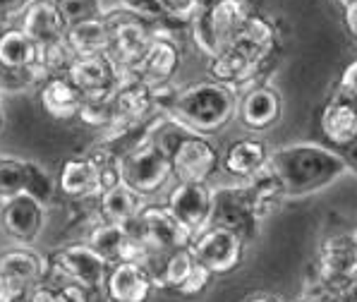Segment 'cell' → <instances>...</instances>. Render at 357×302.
<instances>
[{"instance_id":"6da1fadb","label":"cell","mask_w":357,"mask_h":302,"mask_svg":"<svg viewBox=\"0 0 357 302\" xmlns=\"http://www.w3.org/2000/svg\"><path fill=\"white\" fill-rule=\"evenodd\" d=\"M266 170L276 178L285 197H300L336 183L348 166L338 151L300 142L273 149Z\"/></svg>"},{"instance_id":"5b68a950","label":"cell","mask_w":357,"mask_h":302,"mask_svg":"<svg viewBox=\"0 0 357 302\" xmlns=\"http://www.w3.org/2000/svg\"><path fill=\"white\" fill-rule=\"evenodd\" d=\"M46 262L51 276L79 285L82 290H86L89 300L108 298L106 278L111 264L98 255L94 247H89L86 243H65L48 252Z\"/></svg>"},{"instance_id":"7402d4cb","label":"cell","mask_w":357,"mask_h":302,"mask_svg":"<svg viewBox=\"0 0 357 302\" xmlns=\"http://www.w3.org/2000/svg\"><path fill=\"white\" fill-rule=\"evenodd\" d=\"M271 158V149L259 137H240V139L230 142L226 151L221 153V168L226 170L230 178L247 183V180L257 178L264 173Z\"/></svg>"},{"instance_id":"e575fe53","label":"cell","mask_w":357,"mask_h":302,"mask_svg":"<svg viewBox=\"0 0 357 302\" xmlns=\"http://www.w3.org/2000/svg\"><path fill=\"white\" fill-rule=\"evenodd\" d=\"M163 10H166L170 22H183V24H190L192 17L199 13L202 0H161Z\"/></svg>"},{"instance_id":"f546056e","label":"cell","mask_w":357,"mask_h":302,"mask_svg":"<svg viewBox=\"0 0 357 302\" xmlns=\"http://www.w3.org/2000/svg\"><path fill=\"white\" fill-rule=\"evenodd\" d=\"M29 183V158L0 156V199L26 192Z\"/></svg>"},{"instance_id":"1f68e13d","label":"cell","mask_w":357,"mask_h":302,"mask_svg":"<svg viewBox=\"0 0 357 302\" xmlns=\"http://www.w3.org/2000/svg\"><path fill=\"white\" fill-rule=\"evenodd\" d=\"M53 3L60 10L63 20L68 22V27H75L79 22H89L106 15L103 0H53Z\"/></svg>"},{"instance_id":"83f0119b","label":"cell","mask_w":357,"mask_h":302,"mask_svg":"<svg viewBox=\"0 0 357 302\" xmlns=\"http://www.w3.org/2000/svg\"><path fill=\"white\" fill-rule=\"evenodd\" d=\"M75 51L70 48L68 38H60V41L46 43V46H38V63L34 70L36 86L41 84L48 77H60L68 75L70 68L75 63Z\"/></svg>"},{"instance_id":"277c9868","label":"cell","mask_w":357,"mask_h":302,"mask_svg":"<svg viewBox=\"0 0 357 302\" xmlns=\"http://www.w3.org/2000/svg\"><path fill=\"white\" fill-rule=\"evenodd\" d=\"M255 15L252 0H211L190 22L195 48L206 60L223 53Z\"/></svg>"},{"instance_id":"52a82bcc","label":"cell","mask_w":357,"mask_h":302,"mask_svg":"<svg viewBox=\"0 0 357 302\" xmlns=\"http://www.w3.org/2000/svg\"><path fill=\"white\" fill-rule=\"evenodd\" d=\"M103 17H106L108 31H111L106 56L113 60V65L120 73L128 75L139 65L144 53L149 51L153 34H156V27L123 8L106 10Z\"/></svg>"},{"instance_id":"603a6c76","label":"cell","mask_w":357,"mask_h":302,"mask_svg":"<svg viewBox=\"0 0 357 302\" xmlns=\"http://www.w3.org/2000/svg\"><path fill=\"white\" fill-rule=\"evenodd\" d=\"M156 285L151 273L139 264H111L106 278L108 302H149Z\"/></svg>"},{"instance_id":"4316f807","label":"cell","mask_w":357,"mask_h":302,"mask_svg":"<svg viewBox=\"0 0 357 302\" xmlns=\"http://www.w3.org/2000/svg\"><path fill=\"white\" fill-rule=\"evenodd\" d=\"M65 38H68L75 56H103V53H108L111 31H108L106 17H96L70 27Z\"/></svg>"},{"instance_id":"30bf717a","label":"cell","mask_w":357,"mask_h":302,"mask_svg":"<svg viewBox=\"0 0 357 302\" xmlns=\"http://www.w3.org/2000/svg\"><path fill=\"white\" fill-rule=\"evenodd\" d=\"M128 230L142 238L153 252H173V250H183L190 247L192 243V233L185 230L178 223V218L168 211L166 204H158V202H146L142 206L139 216L135 221H130Z\"/></svg>"},{"instance_id":"cb8c5ba5","label":"cell","mask_w":357,"mask_h":302,"mask_svg":"<svg viewBox=\"0 0 357 302\" xmlns=\"http://www.w3.org/2000/svg\"><path fill=\"white\" fill-rule=\"evenodd\" d=\"M36 98L41 111L53 120H60V123H68V120H77V113H79L82 106V94L79 89L68 80V75L60 77H48L41 84L36 86Z\"/></svg>"},{"instance_id":"8d00e7d4","label":"cell","mask_w":357,"mask_h":302,"mask_svg":"<svg viewBox=\"0 0 357 302\" xmlns=\"http://www.w3.org/2000/svg\"><path fill=\"white\" fill-rule=\"evenodd\" d=\"M338 89L357 101V58L343 68V73H340V82H338Z\"/></svg>"},{"instance_id":"d4e9b609","label":"cell","mask_w":357,"mask_h":302,"mask_svg":"<svg viewBox=\"0 0 357 302\" xmlns=\"http://www.w3.org/2000/svg\"><path fill=\"white\" fill-rule=\"evenodd\" d=\"M20 29L24 31L36 46H46V43L60 41L68 36V22L63 20L60 10L56 8L53 0H34L31 8L20 20Z\"/></svg>"},{"instance_id":"8992f818","label":"cell","mask_w":357,"mask_h":302,"mask_svg":"<svg viewBox=\"0 0 357 302\" xmlns=\"http://www.w3.org/2000/svg\"><path fill=\"white\" fill-rule=\"evenodd\" d=\"M120 168V183L128 185L132 192L146 199V197L158 195L166 190L173 180V166H170V156L156 142L144 139L130 151H125L118 158Z\"/></svg>"},{"instance_id":"484cf974","label":"cell","mask_w":357,"mask_h":302,"mask_svg":"<svg viewBox=\"0 0 357 302\" xmlns=\"http://www.w3.org/2000/svg\"><path fill=\"white\" fill-rule=\"evenodd\" d=\"M144 204L146 202L123 183L103 190L94 202L98 221L113 223V226H128L130 221H135V218L139 216Z\"/></svg>"},{"instance_id":"5bb4252c","label":"cell","mask_w":357,"mask_h":302,"mask_svg":"<svg viewBox=\"0 0 357 302\" xmlns=\"http://www.w3.org/2000/svg\"><path fill=\"white\" fill-rule=\"evenodd\" d=\"M163 204L178 218L180 226L190 230L195 238L211 223L213 188L208 183H175Z\"/></svg>"},{"instance_id":"8fae6325","label":"cell","mask_w":357,"mask_h":302,"mask_svg":"<svg viewBox=\"0 0 357 302\" xmlns=\"http://www.w3.org/2000/svg\"><path fill=\"white\" fill-rule=\"evenodd\" d=\"M46 218L48 206L26 192L0 199V228L15 245H34L46 228Z\"/></svg>"},{"instance_id":"ba28073f","label":"cell","mask_w":357,"mask_h":302,"mask_svg":"<svg viewBox=\"0 0 357 302\" xmlns=\"http://www.w3.org/2000/svg\"><path fill=\"white\" fill-rule=\"evenodd\" d=\"M259 216H257L255 197L247 183L223 185L213 188V211L208 226H218L233 230L235 235L245 240L247 245L259 233Z\"/></svg>"},{"instance_id":"e0dca14e","label":"cell","mask_w":357,"mask_h":302,"mask_svg":"<svg viewBox=\"0 0 357 302\" xmlns=\"http://www.w3.org/2000/svg\"><path fill=\"white\" fill-rule=\"evenodd\" d=\"M281 115H283V98L278 94L276 86H271L268 82H259V84L240 91L238 115L235 118L250 133H264V130L273 128L281 120Z\"/></svg>"},{"instance_id":"2e32d148","label":"cell","mask_w":357,"mask_h":302,"mask_svg":"<svg viewBox=\"0 0 357 302\" xmlns=\"http://www.w3.org/2000/svg\"><path fill=\"white\" fill-rule=\"evenodd\" d=\"M120 73L113 60L103 56H77L68 80L79 89L82 98H111L120 84Z\"/></svg>"},{"instance_id":"4fadbf2b","label":"cell","mask_w":357,"mask_h":302,"mask_svg":"<svg viewBox=\"0 0 357 302\" xmlns=\"http://www.w3.org/2000/svg\"><path fill=\"white\" fill-rule=\"evenodd\" d=\"M48 262L34 247L13 245L0 252V281L8 290L10 300L24 298L34 285L48 278Z\"/></svg>"},{"instance_id":"f1b7e54d","label":"cell","mask_w":357,"mask_h":302,"mask_svg":"<svg viewBox=\"0 0 357 302\" xmlns=\"http://www.w3.org/2000/svg\"><path fill=\"white\" fill-rule=\"evenodd\" d=\"M84 243L89 247H94L108 264H118L120 255H123V247L128 243V230H125V226H113V223L96 221L94 226L89 228V233H86Z\"/></svg>"},{"instance_id":"9c48e42d","label":"cell","mask_w":357,"mask_h":302,"mask_svg":"<svg viewBox=\"0 0 357 302\" xmlns=\"http://www.w3.org/2000/svg\"><path fill=\"white\" fill-rule=\"evenodd\" d=\"M245 247L247 243L240 235L218 226H206L190 243L195 259L204 269H208L213 273V278L228 276L235 269H240L245 259Z\"/></svg>"},{"instance_id":"ac0fdd59","label":"cell","mask_w":357,"mask_h":302,"mask_svg":"<svg viewBox=\"0 0 357 302\" xmlns=\"http://www.w3.org/2000/svg\"><path fill=\"white\" fill-rule=\"evenodd\" d=\"M180 65H183V48H180V43L173 36L156 29L149 51L144 53V58L139 60V65L130 75L139 77L149 86H166L178 75Z\"/></svg>"},{"instance_id":"7bdbcfd3","label":"cell","mask_w":357,"mask_h":302,"mask_svg":"<svg viewBox=\"0 0 357 302\" xmlns=\"http://www.w3.org/2000/svg\"><path fill=\"white\" fill-rule=\"evenodd\" d=\"M245 302H283V300L276 298V295H268V293H257V295H250Z\"/></svg>"},{"instance_id":"74e56055","label":"cell","mask_w":357,"mask_h":302,"mask_svg":"<svg viewBox=\"0 0 357 302\" xmlns=\"http://www.w3.org/2000/svg\"><path fill=\"white\" fill-rule=\"evenodd\" d=\"M56 278V276H53ZM58 281V290H60V300L58 302H89V295L86 290H82L79 285L63 281V278H56Z\"/></svg>"},{"instance_id":"d6a6232c","label":"cell","mask_w":357,"mask_h":302,"mask_svg":"<svg viewBox=\"0 0 357 302\" xmlns=\"http://www.w3.org/2000/svg\"><path fill=\"white\" fill-rule=\"evenodd\" d=\"M118 8L128 10V13L137 15V17L146 20L149 24H161V22H170L166 10H163L161 0H118Z\"/></svg>"},{"instance_id":"ee69618b","label":"cell","mask_w":357,"mask_h":302,"mask_svg":"<svg viewBox=\"0 0 357 302\" xmlns=\"http://www.w3.org/2000/svg\"><path fill=\"white\" fill-rule=\"evenodd\" d=\"M336 3L343 8V13H345V10H350L353 5H357V0H336Z\"/></svg>"},{"instance_id":"3957f363","label":"cell","mask_w":357,"mask_h":302,"mask_svg":"<svg viewBox=\"0 0 357 302\" xmlns=\"http://www.w3.org/2000/svg\"><path fill=\"white\" fill-rule=\"evenodd\" d=\"M151 139L170 156L175 183H208L221 168V151L211 137L190 133L173 115H163Z\"/></svg>"},{"instance_id":"b9f144b4","label":"cell","mask_w":357,"mask_h":302,"mask_svg":"<svg viewBox=\"0 0 357 302\" xmlns=\"http://www.w3.org/2000/svg\"><path fill=\"white\" fill-rule=\"evenodd\" d=\"M340 302H357V276L353 278V283L340 293Z\"/></svg>"},{"instance_id":"4dcf8cb0","label":"cell","mask_w":357,"mask_h":302,"mask_svg":"<svg viewBox=\"0 0 357 302\" xmlns=\"http://www.w3.org/2000/svg\"><path fill=\"white\" fill-rule=\"evenodd\" d=\"M77 120L86 128L94 130H108L115 120L113 111V96L111 98H84L77 113Z\"/></svg>"},{"instance_id":"44dd1931","label":"cell","mask_w":357,"mask_h":302,"mask_svg":"<svg viewBox=\"0 0 357 302\" xmlns=\"http://www.w3.org/2000/svg\"><path fill=\"white\" fill-rule=\"evenodd\" d=\"M230 46L238 48L240 53H245L261 73H266V68L271 65V60L276 58L278 48H281V36H278L273 20L255 13Z\"/></svg>"},{"instance_id":"c3c4849f","label":"cell","mask_w":357,"mask_h":302,"mask_svg":"<svg viewBox=\"0 0 357 302\" xmlns=\"http://www.w3.org/2000/svg\"><path fill=\"white\" fill-rule=\"evenodd\" d=\"M350 238H353V243H355V250H357V228L353 230V233H350Z\"/></svg>"},{"instance_id":"836d02e7","label":"cell","mask_w":357,"mask_h":302,"mask_svg":"<svg viewBox=\"0 0 357 302\" xmlns=\"http://www.w3.org/2000/svg\"><path fill=\"white\" fill-rule=\"evenodd\" d=\"M211 283H213V273L208 271V269L202 266L199 262H197V264L192 266L190 276L185 278V283L180 285V290L175 295H183V298H197V295L204 293V290Z\"/></svg>"},{"instance_id":"7a4b0ae2","label":"cell","mask_w":357,"mask_h":302,"mask_svg":"<svg viewBox=\"0 0 357 302\" xmlns=\"http://www.w3.org/2000/svg\"><path fill=\"white\" fill-rule=\"evenodd\" d=\"M240 94L228 84L213 80H202L175 91L168 115L195 135H218L238 115Z\"/></svg>"},{"instance_id":"7c38bea8","label":"cell","mask_w":357,"mask_h":302,"mask_svg":"<svg viewBox=\"0 0 357 302\" xmlns=\"http://www.w3.org/2000/svg\"><path fill=\"white\" fill-rule=\"evenodd\" d=\"M357 276V250L350 235H333L317 252V281L321 288L340 295Z\"/></svg>"},{"instance_id":"d6986e66","label":"cell","mask_w":357,"mask_h":302,"mask_svg":"<svg viewBox=\"0 0 357 302\" xmlns=\"http://www.w3.org/2000/svg\"><path fill=\"white\" fill-rule=\"evenodd\" d=\"M319 130L328 149L340 151L357 142V101L340 89L326 101L319 115Z\"/></svg>"},{"instance_id":"f6af8a7d","label":"cell","mask_w":357,"mask_h":302,"mask_svg":"<svg viewBox=\"0 0 357 302\" xmlns=\"http://www.w3.org/2000/svg\"><path fill=\"white\" fill-rule=\"evenodd\" d=\"M0 302H10V295H8V290H5L3 281H0Z\"/></svg>"},{"instance_id":"ffe728a7","label":"cell","mask_w":357,"mask_h":302,"mask_svg":"<svg viewBox=\"0 0 357 302\" xmlns=\"http://www.w3.org/2000/svg\"><path fill=\"white\" fill-rule=\"evenodd\" d=\"M36 63L38 46L20 27H8L0 31V75L24 80V84H36Z\"/></svg>"},{"instance_id":"60d3db41","label":"cell","mask_w":357,"mask_h":302,"mask_svg":"<svg viewBox=\"0 0 357 302\" xmlns=\"http://www.w3.org/2000/svg\"><path fill=\"white\" fill-rule=\"evenodd\" d=\"M343 22H345V29H348V34L357 41V5H353L350 10H345Z\"/></svg>"},{"instance_id":"681fc988","label":"cell","mask_w":357,"mask_h":302,"mask_svg":"<svg viewBox=\"0 0 357 302\" xmlns=\"http://www.w3.org/2000/svg\"><path fill=\"white\" fill-rule=\"evenodd\" d=\"M10 302H24V298H13V300H10Z\"/></svg>"},{"instance_id":"d590c367","label":"cell","mask_w":357,"mask_h":302,"mask_svg":"<svg viewBox=\"0 0 357 302\" xmlns=\"http://www.w3.org/2000/svg\"><path fill=\"white\" fill-rule=\"evenodd\" d=\"M34 0H0V24H13L24 17Z\"/></svg>"},{"instance_id":"ab89813d","label":"cell","mask_w":357,"mask_h":302,"mask_svg":"<svg viewBox=\"0 0 357 302\" xmlns=\"http://www.w3.org/2000/svg\"><path fill=\"white\" fill-rule=\"evenodd\" d=\"M340 156H343L345 166H348V170H355L357 173V142H353L350 146H345V149L338 151Z\"/></svg>"},{"instance_id":"9a60e30c","label":"cell","mask_w":357,"mask_h":302,"mask_svg":"<svg viewBox=\"0 0 357 302\" xmlns=\"http://www.w3.org/2000/svg\"><path fill=\"white\" fill-rule=\"evenodd\" d=\"M58 195L70 202H94L103 192L101 185V168L91 153H77L65 158L56 170Z\"/></svg>"},{"instance_id":"bcb514c9","label":"cell","mask_w":357,"mask_h":302,"mask_svg":"<svg viewBox=\"0 0 357 302\" xmlns=\"http://www.w3.org/2000/svg\"><path fill=\"white\" fill-rule=\"evenodd\" d=\"M3 125H5V113H3V106H0V130H3Z\"/></svg>"},{"instance_id":"f35d334b","label":"cell","mask_w":357,"mask_h":302,"mask_svg":"<svg viewBox=\"0 0 357 302\" xmlns=\"http://www.w3.org/2000/svg\"><path fill=\"white\" fill-rule=\"evenodd\" d=\"M293 302H340V295L331 293V290H326V288H321L319 283H314Z\"/></svg>"},{"instance_id":"7dc6e473","label":"cell","mask_w":357,"mask_h":302,"mask_svg":"<svg viewBox=\"0 0 357 302\" xmlns=\"http://www.w3.org/2000/svg\"><path fill=\"white\" fill-rule=\"evenodd\" d=\"M3 91H5V82H3V77H0V101H3Z\"/></svg>"}]
</instances>
